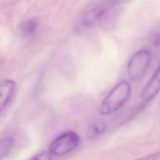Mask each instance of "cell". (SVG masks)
<instances>
[{"mask_svg": "<svg viewBox=\"0 0 160 160\" xmlns=\"http://www.w3.org/2000/svg\"><path fill=\"white\" fill-rule=\"evenodd\" d=\"M106 126L102 121H96L89 126L88 129V136L89 138H94L102 134L106 131Z\"/></svg>", "mask_w": 160, "mask_h": 160, "instance_id": "8", "label": "cell"}, {"mask_svg": "<svg viewBox=\"0 0 160 160\" xmlns=\"http://www.w3.org/2000/svg\"><path fill=\"white\" fill-rule=\"evenodd\" d=\"M112 3H101L88 11L82 17L79 26L81 28H88L92 26L102 18L112 7Z\"/></svg>", "mask_w": 160, "mask_h": 160, "instance_id": "4", "label": "cell"}, {"mask_svg": "<svg viewBox=\"0 0 160 160\" xmlns=\"http://www.w3.org/2000/svg\"><path fill=\"white\" fill-rule=\"evenodd\" d=\"M80 138L74 131H68L58 136L50 144L48 152L52 156H61L66 155L79 146Z\"/></svg>", "mask_w": 160, "mask_h": 160, "instance_id": "2", "label": "cell"}, {"mask_svg": "<svg viewBox=\"0 0 160 160\" xmlns=\"http://www.w3.org/2000/svg\"><path fill=\"white\" fill-rule=\"evenodd\" d=\"M151 53L147 49H141L134 53L130 58L127 66L128 76L132 81L141 79L151 62Z\"/></svg>", "mask_w": 160, "mask_h": 160, "instance_id": "3", "label": "cell"}, {"mask_svg": "<svg viewBox=\"0 0 160 160\" xmlns=\"http://www.w3.org/2000/svg\"><path fill=\"white\" fill-rule=\"evenodd\" d=\"M38 26V21L36 18H34L24 22L21 26V29L25 35H30L36 31Z\"/></svg>", "mask_w": 160, "mask_h": 160, "instance_id": "9", "label": "cell"}, {"mask_svg": "<svg viewBox=\"0 0 160 160\" xmlns=\"http://www.w3.org/2000/svg\"><path fill=\"white\" fill-rule=\"evenodd\" d=\"M15 142L12 136H6L0 140V160L6 158L11 151Z\"/></svg>", "mask_w": 160, "mask_h": 160, "instance_id": "7", "label": "cell"}, {"mask_svg": "<svg viewBox=\"0 0 160 160\" xmlns=\"http://www.w3.org/2000/svg\"><path fill=\"white\" fill-rule=\"evenodd\" d=\"M159 158V153L158 152L151 154L147 155L146 156H143L136 160H158Z\"/></svg>", "mask_w": 160, "mask_h": 160, "instance_id": "11", "label": "cell"}, {"mask_svg": "<svg viewBox=\"0 0 160 160\" xmlns=\"http://www.w3.org/2000/svg\"><path fill=\"white\" fill-rule=\"evenodd\" d=\"M16 82L12 79H4L0 81V114L11 101L16 91Z\"/></svg>", "mask_w": 160, "mask_h": 160, "instance_id": "5", "label": "cell"}, {"mask_svg": "<svg viewBox=\"0 0 160 160\" xmlns=\"http://www.w3.org/2000/svg\"><path fill=\"white\" fill-rule=\"evenodd\" d=\"M131 92V85L128 81L119 82L102 101L99 107L100 114L108 115L118 110L128 100Z\"/></svg>", "mask_w": 160, "mask_h": 160, "instance_id": "1", "label": "cell"}, {"mask_svg": "<svg viewBox=\"0 0 160 160\" xmlns=\"http://www.w3.org/2000/svg\"><path fill=\"white\" fill-rule=\"evenodd\" d=\"M159 66H158L142 91V99L145 102L152 99L159 92Z\"/></svg>", "mask_w": 160, "mask_h": 160, "instance_id": "6", "label": "cell"}, {"mask_svg": "<svg viewBox=\"0 0 160 160\" xmlns=\"http://www.w3.org/2000/svg\"><path fill=\"white\" fill-rule=\"evenodd\" d=\"M52 158V156L48 151H42L34 155L29 160H51Z\"/></svg>", "mask_w": 160, "mask_h": 160, "instance_id": "10", "label": "cell"}]
</instances>
